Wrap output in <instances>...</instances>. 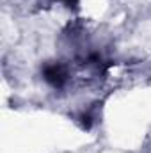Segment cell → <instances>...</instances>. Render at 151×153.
Returning <instances> with one entry per match:
<instances>
[{
  "instance_id": "1",
  "label": "cell",
  "mask_w": 151,
  "mask_h": 153,
  "mask_svg": "<svg viewBox=\"0 0 151 153\" xmlns=\"http://www.w3.org/2000/svg\"><path fill=\"white\" fill-rule=\"evenodd\" d=\"M44 78L48 84H52L53 87H61L66 82V71L61 66H50L44 70Z\"/></svg>"
},
{
  "instance_id": "2",
  "label": "cell",
  "mask_w": 151,
  "mask_h": 153,
  "mask_svg": "<svg viewBox=\"0 0 151 153\" xmlns=\"http://www.w3.org/2000/svg\"><path fill=\"white\" fill-rule=\"evenodd\" d=\"M64 2H68V4H75L76 0H64Z\"/></svg>"
}]
</instances>
